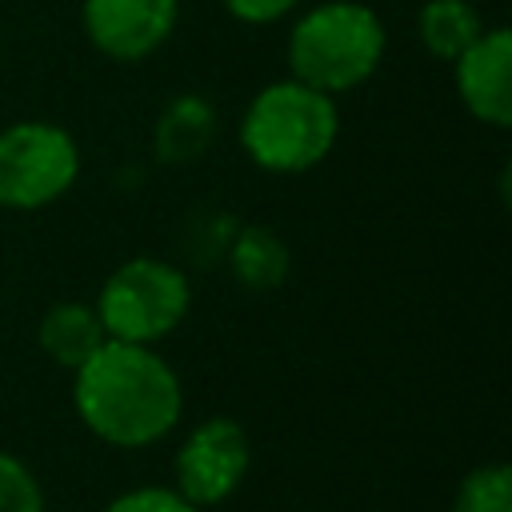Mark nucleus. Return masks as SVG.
Segmentation results:
<instances>
[{"label": "nucleus", "mask_w": 512, "mask_h": 512, "mask_svg": "<svg viewBox=\"0 0 512 512\" xmlns=\"http://www.w3.org/2000/svg\"><path fill=\"white\" fill-rule=\"evenodd\" d=\"M416 32H420V44L428 48V56L452 64L460 52H468L480 40L484 16L472 0H428L416 16Z\"/></svg>", "instance_id": "f8f14e48"}, {"label": "nucleus", "mask_w": 512, "mask_h": 512, "mask_svg": "<svg viewBox=\"0 0 512 512\" xmlns=\"http://www.w3.org/2000/svg\"><path fill=\"white\" fill-rule=\"evenodd\" d=\"M72 376L80 424L112 448H148L180 424V376L152 344L104 340Z\"/></svg>", "instance_id": "f257e3e1"}, {"label": "nucleus", "mask_w": 512, "mask_h": 512, "mask_svg": "<svg viewBox=\"0 0 512 512\" xmlns=\"http://www.w3.org/2000/svg\"><path fill=\"white\" fill-rule=\"evenodd\" d=\"M252 464V444L240 420L232 416H208L200 420L176 448V492L196 504L212 508L224 504L248 476Z\"/></svg>", "instance_id": "423d86ee"}, {"label": "nucleus", "mask_w": 512, "mask_h": 512, "mask_svg": "<svg viewBox=\"0 0 512 512\" xmlns=\"http://www.w3.org/2000/svg\"><path fill=\"white\" fill-rule=\"evenodd\" d=\"M92 308L108 340L156 344L168 332H176L180 320L188 316L192 288L176 264L156 256H132L104 280Z\"/></svg>", "instance_id": "20e7f679"}, {"label": "nucleus", "mask_w": 512, "mask_h": 512, "mask_svg": "<svg viewBox=\"0 0 512 512\" xmlns=\"http://www.w3.org/2000/svg\"><path fill=\"white\" fill-rule=\"evenodd\" d=\"M228 8V16H236L240 24H276L288 12H296L300 0H220Z\"/></svg>", "instance_id": "dca6fc26"}, {"label": "nucleus", "mask_w": 512, "mask_h": 512, "mask_svg": "<svg viewBox=\"0 0 512 512\" xmlns=\"http://www.w3.org/2000/svg\"><path fill=\"white\" fill-rule=\"evenodd\" d=\"M452 512H512V468L492 460V464H476L456 496H452Z\"/></svg>", "instance_id": "ddd939ff"}, {"label": "nucleus", "mask_w": 512, "mask_h": 512, "mask_svg": "<svg viewBox=\"0 0 512 512\" xmlns=\"http://www.w3.org/2000/svg\"><path fill=\"white\" fill-rule=\"evenodd\" d=\"M340 136L336 96L308 88L292 76L264 84L240 116L244 156L276 176H300L328 160Z\"/></svg>", "instance_id": "f03ea898"}, {"label": "nucleus", "mask_w": 512, "mask_h": 512, "mask_svg": "<svg viewBox=\"0 0 512 512\" xmlns=\"http://www.w3.org/2000/svg\"><path fill=\"white\" fill-rule=\"evenodd\" d=\"M0 512H44V488L36 472L0 448Z\"/></svg>", "instance_id": "4468645a"}, {"label": "nucleus", "mask_w": 512, "mask_h": 512, "mask_svg": "<svg viewBox=\"0 0 512 512\" xmlns=\"http://www.w3.org/2000/svg\"><path fill=\"white\" fill-rule=\"evenodd\" d=\"M36 340H40V348H44V356L52 364L76 372L108 336H104V324H100V316H96L92 304H84V300H60V304H52L40 316Z\"/></svg>", "instance_id": "9d476101"}, {"label": "nucleus", "mask_w": 512, "mask_h": 512, "mask_svg": "<svg viewBox=\"0 0 512 512\" xmlns=\"http://www.w3.org/2000/svg\"><path fill=\"white\" fill-rule=\"evenodd\" d=\"M388 32L376 8L360 0H324L308 8L288 32L292 80L328 96L360 88L384 60Z\"/></svg>", "instance_id": "7ed1b4c3"}, {"label": "nucleus", "mask_w": 512, "mask_h": 512, "mask_svg": "<svg viewBox=\"0 0 512 512\" xmlns=\"http://www.w3.org/2000/svg\"><path fill=\"white\" fill-rule=\"evenodd\" d=\"M180 0H84L80 24L96 52L120 64L152 56L176 32Z\"/></svg>", "instance_id": "0eeeda50"}, {"label": "nucleus", "mask_w": 512, "mask_h": 512, "mask_svg": "<svg viewBox=\"0 0 512 512\" xmlns=\"http://www.w3.org/2000/svg\"><path fill=\"white\" fill-rule=\"evenodd\" d=\"M228 268L240 288L248 292H272L284 284L292 268V252L268 224H244L228 244Z\"/></svg>", "instance_id": "9b49d317"}, {"label": "nucleus", "mask_w": 512, "mask_h": 512, "mask_svg": "<svg viewBox=\"0 0 512 512\" xmlns=\"http://www.w3.org/2000/svg\"><path fill=\"white\" fill-rule=\"evenodd\" d=\"M100 512H200V508L188 504L176 488H164V484H140V488H128V492L112 496Z\"/></svg>", "instance_id": "2eb2a0df"}, {"label": "nucleus", "mask_w": 512, "mask_h": 512, "mask_svg": "<svg viewBox=\"0 0 512 512\" xmlns=\"http://www.w3.org/2000/svg\"><path fill=\"white\" fill-rule=\"evenodd\" d=\"M452 72L468 116L488 128L512 124V32L504 24L484 28L480 40L452 60Z\"/></svg>", "instance_id": "6e6552de"}, {"label": "nucleus", "mask_w": 512, "mask_h": 512, "mask_svg": "<svg viewBox=\"0 0 512 512\" xmlns=\"http://www.w3.org/2000/svg\"><path fill=\"white\" fill-rule=\"evenodd\" d=\"M212 140H216V108L196 92L172 96L152 124V156L160 164H192L208 152Z\"/></svg>", "instance_id": "1a4fd4ad"}, {"label": "nucleus", "mask_w": 512, "mask_h": 512, "mask_svg": "<svg viewBox=\"0 0 512 512\" xmlns=\"http://www.w3.org/2000/svg\"><path fill=\"white\" fill-rule=\"evenodd\" d=\"M80 176V148L52 120H16L0 128V208L36 212L56 204Z\"/></svg>", "instance_id": "39448f33"}]
</instances>
